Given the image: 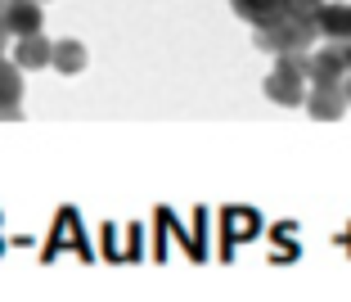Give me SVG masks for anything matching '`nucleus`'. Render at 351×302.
Segmentation results:
<instances>
[{
	"mask_svg": "<svg viewBox=\"0 0 351 302\" xmlns=\"http://www.w3.org/2000/svg\"><path fill=\"white\" fill-rule=\"evenodd\" d=\"M0 27L10 32V36H32V32H41L45 27L41 0H5V5H0Z\"/></svg>",
	"mask_w": 351,
	"mask_h": 302,
	"instance_id": "nucleus-1",
	"label": "nucleus"
},
{
	"mask_svg": "<svg viewBox=\"0 0 351 302\" xmlns=\"http://www.w3.org/2000/svg\"><path fill=\"white\" fill-rule=\"evenodd\" d=\"M347 68H351V63H347V45H342V41L306 54V77H311V82H342Z\"/></svg>",
	"mask_w": 351,
	"mask_h": 302,
	"instance_id": "nucleus-2",
	"label": "nucleus"
},
{
	"mask_svg": "<svg viewBox=\"0 0 351 302\" xmlns=\"http://www.w3.org/2000/svg\"><path fill=\"white\" fill-rule=\"evenodd\" d=\"M302 104L311 108L315 117H342V104H347V95H342V86L338 82H315L311 86V95H302Z\"/></svg>",
	"mask_w": 351,
	"mask_h": 302,
	"instance_id": "nucleus-3",
	"label": "nucleus"
},
{
	"mask_svg": "<svg viewBox=\"0 0 351 302\" xmlns=\"http://www.w3.org/2000/svg\"><path fill=\"white\" fill-rule=\"evenodd\" d=\"M19 100H23V68L0 59V117H10V122H14V117H23Z\"/></svg>",
	"mask_w": 351,
	"mask_h": 302,
	"instance_id": "nucleus-4",
	"label": "nucleus"
},
{
	"mask_svg": "<svg viewBox=\"0 0 351 302\" xmlns=\"http://www.w3.org/2000/svg\"><path fill=\"white\" fill-rule=\"evenodd\" d=\"M50 36L45 32H32V36H19V45H14V63L19 68H50Z\"/></svg>",
	"mask_w": 351,
	"mask_h": 302,
	"instance_id": "nucleus-5",
	"label": "nucleus"
},
{
	"mask_svg": "<svg viewBox=\"0 0 351 302\" xmlns=\"http://www.w3.org/2000/svg\"><path fill=\"white\" fill-rule=\"evenodd\" d=\"M50 68H59V73H82L86 68V45L82 41H54L50 45Z\"/></svg>",
	"mask_w": 351,
	"mask_h": 302,
	"instance_id": "nucleus-6",
	"label": "nucleus"
},
{
	"mask_svg": "<svg viewBox=\"0 0 351 302\" xmlns=\"http://www.w3.org/2000/svg\"><path fill=\"white\" fill-rule=\"evenodd\" d=\"M234 10L252 23H266V19H275V14H284V0H234Z\"/></svg>",
	"mask_w": 351,
	"mask_h": 302,
	"instance_id": "nucleus-7",
	"label": "nucleus"
},
{
	"mask_svg": "<svg viewBox=\"0 0 351 302\" xmlns=\"http://www.w3.org/2000/svg\"><path fill=\"white\" fill-rule=\"evenodd\" d=\"M5 36H10V32H5V27H0V50H5Z\"/></svg>",
	"mask_w": 351,
	"mask_h": 302,
	"instance_id": "nucleus-8",
	"label": "nucleus"
}]
</instances>
